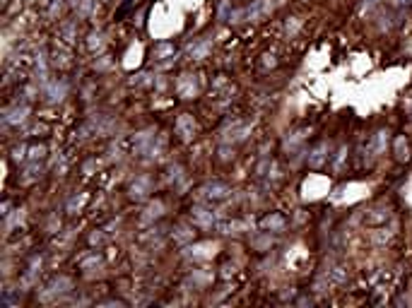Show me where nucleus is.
Returning a JSON list of instances; mask_svg holds the SVG:
<instances>
[{
    "instance_id": "f257e3e1",
    "label": "nucleus",
    "mask_w": 412,
    "mask_h": 308,
    "mask_svg": "<svg viewBox=\"0 0 412 308\" xmlns=\"http://www.w3.org/2000/svg\"><path fill=\"white\" fill-rule=\"evenodd\" d=\"M176 128H179V133L183 135V137H191L193 133H195V123H193V118L186 113V116H181L179 123H176Z\"/></svg>"
},
{
    "instance_id": "f03ea898",
    "label": "nucleus",
    "mask_w": 412,
    "mask_h": 308,
    "mask_svg": "<svg viewBox=\"0 0 412 308\" xmlns=\"http://www.w3.org/2000/svg\"><path fill=\"white\" fill-rule=\"evenodd\" d=\"M179 92L181 96H186V99H191L193 94L198 92V87H195V82H191V75H183L179 82Z\"/></svg>"
},
{
    "instance_id": "7ed1b4c3",
    "label": "nucleus",
    "mask_w": 412,
    "mask_h": 308,
    "mask_svg": "<svg viewBox=\"0 0 412 308\" xmlns=\"http://www.w3.org/2000/svg\"><path fill=\"white\" fill-rule=\"evenodd\" d=\"M203 193H205V198H224L229 193V188L224 186V183H212V186L203 188Z\"/></svg>"
},
{
    "instance_id": "20e7f679",
    "label": "nucleus",
    "mask_w": 412,
    "mask_h": 308,
    "mask_svg": "<svg viewBox=\"0 0 412 308\" xmlns=\"http://www.w3.org/2000/svg\"><path fill=\"white\" fill-rule=\"evenodd\" d=\"M195 222L198 224H203V227H212V222H215V215L212 212H207V210H195Z\"/></svg>"
},
{
    "instance_id": "39448f33",
    "label": "nucleus",
    "mask_w": 412,
    "mask_h": 308,
    "mask_svg": "<svg viewBox=\"0 0 412 308\" xmlns=\"http://www.w3.org/2000/svg\"><path fill=\"white\" fill-rule=\"evenodd\" d=\"M386 140H388V133H386V130L376 133V137H374V152H376V154H381L386 149Z\"/></svg>"
},
{
    "instance_id": "423d86ee",
    "label": "nucleus",
    "mask_w": 412,
    "mask_h": 308,
    "mask_svg": "<svg viewBox=\"0 0 412 308\" xmlns=\"http://www.w3.org/2000/svg\"><path fill=\"white\" fill-rule=\"evenodd\" d=\"M188 51H191V55H193V58H203V55H205L207 51H210V43H207V41H200V43H195V46H191Z\"/></svg>"
},
{
    "instance_id": "0eeeda50",
    "label": "nucleus",
    "mask_w": 412,
    "mask_h": 308,
    "mask_svg": "<svg viewBox=\"0 0 412 308\" xmlns=\"http://www.w3.org/2000/svg\"><path fill=\"white\" fill-rule=\"evenodd\" d=\"M24 116H27V106L14 108V111H10V113H7V123H22V121H24Z\"/></svg>"
},
{
    "instance_id": "6e6552de",
    "label": "nucleus",
    "mask_w": 412,
    "mask_h": 308,
    "mask_svg": "<svg viewBox=\"0 0 412 308\" xmlns=\"http://www.w3.org/2000/svg\"><path fill=\"white\" fill-rule=\"evenodd\" d=\"M396 152H398V159L400 161L408 159V152H410V149H408V142H405L403 137H398V140H396Z\"/></svg>"
},
{
    "instance_id": "1a4fd4ad",
    "label": "nucleus",
    "mask_w": 412,
    "mask_h": 308,
    "mask_svg": "<svg viewBox=\"0 0 412 308\" xmlns=\"http://www.w3.org/2000/svg\"><path fill=\"white\" fill-rule=\"evenodd\" d=\"M282 224H285V222H282V217H273V219L268 217V219L263 222V227H265V229H270V227H273V229H282Z\"/></svg>"
},
{
    "instance_id": "9d476101",
    "label": "nucleus",
    "mask_w": 412,
    "mask_h": 308,
    "mask_svg": "<svg viewBox=\"0 0 412 308\" xmlns=\"http://www.w3.org/2000/svg\"><path fill=\"white\" fill-rule=\"evenodd\" d=\"M323 152H326V145H321V147H316V152H314V157H311V164H314V166H318V164L323 161Z\"/></svg>"
},
{
    "instance_id": "9b49d317",
    "label": "nucleus",
    "mask_w": 412,
    "mask_h": 308,
    "mask_svg": "<svg viewBox=\"0 0 412 308\" xmlns=\"http://www.w3.org/2000/svg\"><path fill=\"white\" fill-rule=\"evenodd\" d=\"M398 2H405V0H398Z\"/></svg>"
}]
</instances>
